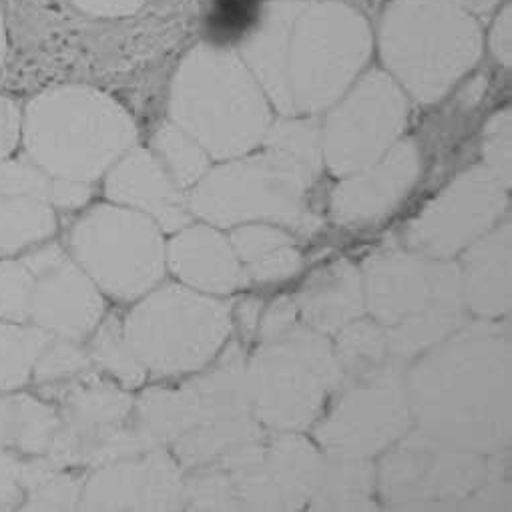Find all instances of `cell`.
Returning a JSON list of instances; mask_svg holds the SVG:
<instances>
[{"mask_svg": "<svg viewBox=\"0 0 512 512\" xmlns=\"http://www.w3.org/2000/svg\"><path fill=\"white\" fill-rule=\"evenodd\" d=\"M300 322V316H298V308L294 304V300H278L270 310L268 314L264 316L262 320V326H260V334H262V340L266 338H274L286 330H290L294 324Z\"/></svg>", "mask_w": 512, "mask_h": 512, "instance_id": "cell-44", "label": "cell"}, {"mask_svg": "<svg viewBox=\"0 0 512 512\" xmlns=\"http://www.w3.org/2000/svg\"><path fill=\"white\" fill-rule=\"evenodd\" d=\"M7 45H9V39H7V21H5L3 5H0V69H3L5 59H7Z\"/></svg>", "mask_w": 512, "mask_h": 512, "instance_id": "cell-47", "label": "cell"}, {"mask_svg": "<svg viewBox=\"0 0 512 512\" xmlns=\"http://www.w3.org/2000/svg\"><path fill=\"white\" fill-rule=\"evenodd\" d=\"M73 260L93 284L115 300L131 302L151 292L165 272L159 225L141 211L97 205L71 229Z\"/></svg>", "mask_w": 512, "mask_h": 512, "instance_id": "cell-10", "label": "cell"}, {"mask_svg": "<svg viewBox=\"0 0 512 512\" xmlns=\"http://www.w3.org/2000/svg\"><path fill=\"white\" fill-rule=\"evenodd\" d=\"M412 422L454 446L490 456L512 436V356L492 320L464 324L406 370Z\"/></svg>", "mask_w": 512, "mask_h": 512, "instance_id": "cell-1", "label": "cell"}, {"mask_svg": "<svg viewBox=\"0 0 512 512\" xmlns=\"http://www.w3.org/2000/svg\"><path fill=\"white\" fill-rule=\"evenodd\" d=\"M366 310L390 352L410 362L466 324L460 268L416 251H382L362 268Z\"/></svg>", "mask_w": 512, "mask_h": 512, "instance_id": "cell-4", "label": "cell"}, {"mask_svg": "<svg viewBox=\"0 0 512 512\" xmlns=\"http://www.w3.org/2000/svg\"><path fill=\"white\" fill-rule=\"evenodd\" d=\"M105 193L111 201L151 217L161 231L175 233L191 223L187 191L173 183L151 149H129L107 171Z\"/></svg>", "mask_w": 512, "mask_h": 512, "instance_id": "cell-19", "label": "cell"}, {"mask_svg": "<svg viewBox=\"0 0 512 512\" xmlns=\"http://www.w3.org/2000/svg\"><path fill=\"white\" fill-rule=\"evenodd\" d=\"M454 3H458L470 15H486L500 5V0H454Z\"/></svg>", "mask_w": 512, "mask_h": 512, "instance_id": "cell-46", "label": "cell"}, {"mask_svg": "<svg viewBox=\"0 0 512 512\" xmlns=\"http://www.w3.org/2000/svg\"><path fill=\"white\" fill-rule=\"evenodd\" d=\"M53 334L35 324L0 320V392L25 386Z\"/></svg>", "mask_w": 512, "mask_h": 512, "instance_id": "cell-31", "label": "cell"}, {"mask_svg": "<svg viewBox=\"0 0 512 512\" xmlns=\"http://www.w3.org/2000/svg\"><path fill=\"white\" fill-rule=\"evenodd\" d=\"M33 274L29 324L75 342L87 340L103 320L99 288L57 243H45L21 260Z\"/></svg>", "mask_w": 512, "mask_h": 512, "instance_id": "cell-15", "label": "cell"}, {"mask_svg": "<svg viewBox=\"0 0 512 512\" xmlns=\"http://www.w3.org/2000/svg\"><path fill=\"white\" fill-rule=\"evenodd\" d=\"M414 426L400 358L360 374H342L340 386L314 424L322 452L374 458Z\"/></svg>", "mask_w": 512, "mask_h": 512, "instance_id": "cell-11", "label": "cell"}, {"mask_svg": "<svg viewBox=\"0 0 512 512\" xmlns=\"http://www.w3.org/2000/svg\"><path fill=\"white\" fill-rule=\"evenodd\" d=\"M185 470L161 446L103 466L83 482L81 510H181Z\"/></svg>", "mask_w": 512, "mask_h": 512, "instance_id": "cell-17", "label": "cell"}, {"mask_svg": "<svg viewBox=\"0 0 512 512\" xmlns=\"http://www.w3.org/2000/svg\"><path fill=\"white\" fill-rule=\"evenodd\" d=\"M183 508L189 510H241L227 472L189 470L183 480Z\"/></svg>", "mask_w": 512, "mask_h": 512, "instance_id": "cell-36", "label": "cell"}, {"mask_svg": "<svg viewBox=\"0 0 512 512\" xmlns=\"http://www.w3.org/2000/svg\"><path fill=\"white\" fill-rule=\"evenodd\" d=\"M55 229V207L47 199L0 189V255L45 241Z\"/></svg>", "mask_w": 512, "mask_h": 512, "instance_id": "cell-29", "label": "cell"}, {"mask_svg": "<svg viewBox=\"0 0 512 512\" xmlns=\"http://www.w3.org/2000/svg\"><path fill=\"white\" fill-rule=\"evenodd\" d=\"M334 354L342 374L372 372L398 358L390 352L384 330L374 320L358 318L336 334Z\"/></svg>", "mask_w": 512, "mask_h": 512, "instance_id": "cell-34", "label": "cell"}, {"mask_svg": "<svg viewBox=\"0 0 512 512\" xmlns=\"http://www.w3.org/2000/svg\"><path fill=\"white\" fill-rule=\"evenodd\" d=\"M91 183L73 179H53L51 205L55 209H79L91 199Z\"/></svg>", "mask_w": 512, "mask_h": 512, "instance_id": "cell-43", "label": "cell"}, {"mask_svg": "<svg viewBox=\"0 0 512 512\" xmlns=\"http://www.w3.org/2000/svg\"><path fill=\"white\" fill-rule=\"evenodd\" d=\"M229 243L249 280L270 284L296 276L302 253L294 237L274 223L253 221L235 225Z\"/></svg>", "mask_w": 512, "mask_h": 512, "instance_id": "cell-26", "label": "cell"}, {"mask_svg": "<svg viewBox=\"0 0 512 512\" xmlns=\"http://www.w3.org/2000/svg\"><path fill=\"white\" fill-rule=\"evenodd\" d=\"M262 147L304 165L314 175L322 171V123L316 115H282L272 121Z\"/></svg>", "mask_w": 512, "mask_h": 512, "instance_id": "cell-32", "label": "cell"}, {"mask_svg": "<svg viewBox=\"0 0 512 512\" xmlns=\"http://www.w3.org/2000/svg\"><path fill=\"white\" fill-rule=\"evenodd\" d=\"M370 53L372 33L358 11L336 0H302L288 51L294 113L328 111L360 77Z\"/></svg>", "mask_w": 512, "mask_h": 512, "instance_id": "cell-8", "label": "cell"}, {"mask_svg": "<svg viewBox=\"0 0 512 512\" xmlns=\"http://www.w3.org/2000/svg\"><path fill=\"white\" fill-rule=\"evenodd\" d=\"M91 336L93 340L89 346V356L93 362L113 374L125 388H137L145 382L147 370L135 358L119 318H107L105 322L101 320Z\"/></svg>", "mask_w": 512, "mask_h": 512, "instance_id": "cell-35", "label": "cell"}, {"mask_svg": "<svg viewBox=\"0 0 512 512\" xmlns=\"http://www.w3.org/2000/svg\"><path fill=\"white\" fill-rule=\"evenodd\" d=\"M294 304L306 326L324 336H336L366 312L362 272L348 260H338L320 270Z\"/></svg>", "mask_w": 512, "mask_h": 512, "instance_id": "cell-24", "label": "cell"}, {"mask_svg": "<svg viewBox=\"0 0 512 512\" xmlns=\"http://www.w3.org/2000/svg\"><path fill=\"white\" fill-rule=\"evenodd\" d=\"M266 436V428L253 416L221 420L185 432L173 442V456L185 472H233L260 458Z\"/></svg>", "mask_w": 512, "mask_h": 512, "instance_id": "cell-23", "label": "cell"}, {"mask_svg": "<svg viewBox=\"0 0 512 512\" xmlns=\"http://www.w3.org/2000/svg\"><path fill=\"white\" fill-rule=\"evenodd\" d=\"M510 223L488 229L462 251L460 280L466 310L482 320H500L512 306Z\"/></svg>", "mask_w": 512, "mask_h": 512, "instance_id": "cell-22", "label": "cell"}, {"mask_svg": "<svg viewBox=\"0 0 512 512\" xmlns=\"http://www.w3.org/2000/svg\"><path fill=\"white\" fill-rule=\"evenodd\" d=\"M482 157L484 167L508 189L512 179V119L508 109L496 113L484 127Z\"/></svg>", "mask_w": 512, "mask_h": 512, "instance_id": "cell-40", "label": "cell"}, {"mask_svg": "<svg viewBox=\"0 0 512 512\" xmlns=\"http://www.w3.org/2000/svg\"><path fill=\"white\" fill-rule=\"evenodd\" d=\"M21 466L23 456L0 448V510L23 504L25 490L21 486Z\"/></svg>", "mask_w": 512, "mask_h": 512, "instance_id": "cell-41", "label": "cell"}, {"mask_svg": "<svg viewBox=\"0 0 512 512\" xmlns=\"http://www.w3.org/2000/svg\"><path fill=\"white\" fill-rule=\"evenodd\" d=\"M506 191L484 165L464 171L408 225V249L452 260L496 225L508 205Z\"/></svg>", "mask_w": 512, "mask_h": 512, "instance_id": "cell-14", "label": "cell"}, {"mask_svg": "<svg viewBox=\"0 0 512 512\" xmlns=\"http://www.w3.org/2000/svg\"><path fill=\"white\" fill-rule=\"evenodd\" d=\"M422 169L418 145L398 139L380 159L336 185L330 213L338 225L362 227L392 213L414 187Z\"/></svg>", "mask_w": 512, "mask_h": 512, "instance_id": "cell-18", "label": "cell"}, {"mask_svg": "<svg viewBox=\"0 0 512 512\" xmlns=\"http://www.w3.org/2000/svg\"><path fill=\"white\" fill-rule=\"evenodd\" d=\"M21 141L53 179L93 183L135 147L137 127L111 95L87 85L39 93L25 109Z\"/></svg>", "mask_w": 512, "mask_h": 512, "instance_id": "cell-3", "label": "cell"}, {"mask_svg": "<svg viewBox=\"0 0 512 512\" xmlns=\"http://www.w3.org/2000/svg\"><path fill=\"white\" fill-rule=\"evenodd\" d=\"M378 496L398 510H434L464 504L482 484L484 454L454 446L422 428H410L380 454Z\"/></svg>", "mask_w": 512, "mask_h": 512, "instance_id": "cell-12", "label": "cell"}, {"mask_svg": "<svg viewBox=\"0 0 512 512\" xmlns=\"http://www.w3.org/2000/svg\"><path fill=\"white\" fill-rule=\"evenodd\" d=\"M245 372L251 416L274 432H304L314 426L342 382L332 342L302 320L262 340Z\"/></svg>", "mask_w": 512, "mask_h": 512, "instance_id": "cell-7", "label": "cell"}, {"mask_svg": "<svg viewBox=\"0 0 512 512\" xmlns=\"http://www.w3.org/2000/svg\"><path fill=\"white\" fill-rule=\"evenodd\" d=\"M133 414V398L107 384H83L69 392L61 424L73 434H93L123 424Z\"/></svg>", "mask_w": 512, "mask_h": 512, "instance_id": "cell-30", "label": "cell"}, {"mask_svg": "<svg viewBox=\"0 0 512 512\" xmlns=\"http://www.w3.org/2000/svg\"><path fill=\"white\" fill-rule=\"evenodd\" d=\"M169 117L219 161L260 147L274 121L270 99L241 57L215 45H197L181 59Z\"/></svg>", "mask_w": 512, "mask_h": 512, "instance_id": "cell-2", "label": "cell"}, {"mask_svg": "<svg viewBox=\"0 0 512 512\" xmlns=\"http://www.w3.org/2000/svg\"><path fill=\"white\" fill-rule=\"evenodd\" d=\"M380 53L408 95L436 103L480 59L482 33L454 0H394L382 19Z\"/></svg>", "mask_w": 512, "mask_h": 512, "instance_id": "cell-5", "label": "cell"}, {"mask_svg": "<svg viewBox=\"0 0 512 512\" xmlns=\"http://www.w3.org/2000/svg\"><path fill=\"white\" fill-rule=\"evenodd\" d=\"M91 364L93 360L89 352L83 350L79 342L51 336L35 364L33 374L39 382H61L83 372H89Z\"/></svg>", "mask_w": 512, "mask_h": 512, "instance_id": "cell-37", "label": "cell"}, {"mask_svg": "<svg viewBox=\"0 0 512 512\" xmlns=\"http://www.w3.org/2000/svg\"><path fill=\"white\" fill-rule=\"evenodd\" d=\"M59 428L61 418L49 404L25 394L0 396V448L19 456H45Z\"/></svg>", "mask_w": 512, "mask_h": 512, "instance_id": "cell-28", "label": "cell"}, {"mask_svg": "<svg viewBox=\"0 0 512 512\" xmlns=\"http://www.w3.org/2000/svg\"><path fill=\"white\" fill-rule=\"evenodd\" d=\"M410 113L404 89L388 71H368L330 107L322 125L324 163L346 177L380 159L402 135Z\"/></svg>", "mask_w": 512, "mask_h": 512, "instance_id": "cell-13", "label": "cell"}, {"mask_svg": "<svg viewBox=\"0 0 512 512\" xmlns=\"http://www.w3.org/2000/svg\"><path fill=\"white\" fill-rule=\"evenodd\" d=\"M316 177L304 165L276 151H249L209 167L187 193V203L191 215L209 225L235 227L266 221L312 235L322 223L308 203V191Z\"/></svg>", "mask_w": 512, "mask_h": 512, "instance_id": "cell-6", "label": "cell"}, {"mask_svg": "<svg viewBox=\"0 0 512 512\" xmlns=\"http://www.w3.org/2000/svg\"><path fill=\"white\" fill-rule=\"evenodd\" d=\"M490 47H492L496 61L508 69L512 65V9H510V5H506L500 11V15L494 23V29L490 35Z\"/></svg>", "mask_w": 512, "mask_h": 512, "instance_id": "cell-45", "label": "cell"}, {"mask_svg": "<svg viewBox=\"0 0 512 512\" xmlns=\"http://www.w3.org/2000/svg\"><path fill=\"white\" fill-rule=\"evenodd\" d=\"M165 264L191 290L231 294L249 278L227 237L211 225H185L165 247Z\"/></svg>", "mask_w": 512, "mask_h": 512, "instance_id": "cell-20", "label": "cell"}, {"mask_svg": "<svg viewBox=\"0 0 512 512\" xmlns=\"http://www.w3.org/2000/svg\"><path fill=\"white\" fill-rule=\"evenodd\" d=\"M125 338L153 376L199 372L225 348L231 310L225 302L185 286H163L129 312Z\"/></svg>", "mask_w": 512, "mask_h": 512, "instance_id": "cell-9", "label": "cell"}, {"mask_svg": "<svg viewBox=\"0 0 512 512\" xmlns=\"http://www.w3.org/2000/svg\"><path fill=\"white\" fill-rule=\"evenodd\" d=\"M21 121L23 115L19 107L0 95V161L11 157L21 141Z\"/></svg>", "mask_w": 512, "mask_h": 512, "instance_id": "cell-42", "label": "cell"}, {"mask_svg": "<svg viewBox=\"0 0 512 512\" xmlns=\"http://www.w3.org/2000/svg\"><path fill=\"white\" fill-rule=\"evenodd\" d=\"M151 147L167 175L183 191L191 189L209 171L211 157L207 151L171 121L155 131Z\"/></svg>", "mask_w": 512, "mask_h": 512, "instance_id": "cell-33", "label": "cell"}, {"mask_svg": "<svg viewBox=\"0 0 512 512\" xmlns=\"http://www.w3.org/2000/svg\"><path fill=\"white\" fill-rule=\"evenodd\" d=\"M300 5L302 0H272L239 47L241 61L282 115H296L288 79V51Z\"/></svg>", "mask_w": 512, "mask_h": 512, "instance_id": "cell-21", "label": "cell"}, {"mask_svg": "<svg viewBox=\"0 0 512 512\" xmlns=\"http://www.w3.org/2000/svg\"><path fill=\"white\" fill-rule=\"evenodd\" d=\"M33 274L21 260L0 262V320L27 324L31 312Z\"/></svg>", "mask_w": 512, "mask_h": 512, "instance_id": "cell-39", "label": "cell"}, {"mask_svg": "<svg viewBox=\"0 0 512 512\" xmlns=\"http://www.w3.org/2000/svg\"><path fill=\"white\" fill-rule=\"evenodd\" d=\"M83 480L53 468L25 490V510H73L79 508Z\"/></svg>", "mask_w": 512, "mask_h": 512, "instance_id": "cell-38", "label": "cell"}, {"mask_svg": "<svg viewBox=\"0 0 512 512\" xmlns=\"http://www.w3.org/2000/svg\"><path fill=\"white\" fill-rule=\"evenodd\" d=\"M191 426L251 416V400L243 352L231 344L209 370L181 386Z\"/></svg>", "mask_w": 512, "mask_h": 512, "instance_id": "cell-25", "label": "cell"}, {"mask_svg": "<svg viewBox=\"0 0 512 512\" xmlns=\"http://www.w3.org/2000/svg\"><path fill=\"white\" fill-rule=\"evenodd\" d=\"M376 494L372 458L324 452L320 478L308 506L312 510H372L376 508Z\"/></svg>", "mask_w": 512, "mask_h": 512, "instance_id": "cell-27", "label": "cell"}, {"mask_svg": "<svg viewBox=\"0 0 512 512\" xmlns=\"http://www.w3.org/2000/svg\"><path fill=\"white\" fill-rule=\"evenodd\" d=\"M322 450L300 432L266 436L258 460L229 474L241 510H302L322 470Z\"/></svg>", "mask_w": 512, "mask_h": 512, "instance_id": "cell-16", "label": "cell"}]
</instances>
